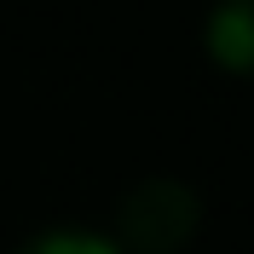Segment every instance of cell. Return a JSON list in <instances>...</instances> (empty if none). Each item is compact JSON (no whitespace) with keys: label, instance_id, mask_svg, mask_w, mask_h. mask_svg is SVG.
I'll return each mask as SVG.
<instances>
[{"label":"cell","instance_id":"cell-1","mask_svg":"<svg viewBox=\"0 0 254 254\" xmlns=\"http://www.w3.org/2000/svg\"><path fill=\"white\" fill-rule=\"evenodd\" d=\"M202 231V196L174 174H150L122 190L110 237L122 254H179Z\"/></svg>","mask_w":254,"mask_h":254},{"label":"cell","instance_id":"cell-2","mask_svg":"<svg viewBox=\"0 0 254 254\" xmlns=\"http://www.w3.org/2000/svg\"><path fill=\"white\" fill-rule=\"evenodd\" d=\"M202 52L225 75H254V0H214L208 6Z\"/></svg>","mask_w":254,"mask_h":254},{"label":"cell","instance_id":"cell-3","mask_svg":"<svg viewBox=\"0 0 254 254\" xmlns=\"http://www.w3.org/2000/svg\"><path fill=\"white\" fill-rule=\"evenodd\" d=\"M17 254H122V249H116L110 231H93V225H47Z\"/></svg>","mask_w":254,"mask_h":254}]
</instances>
